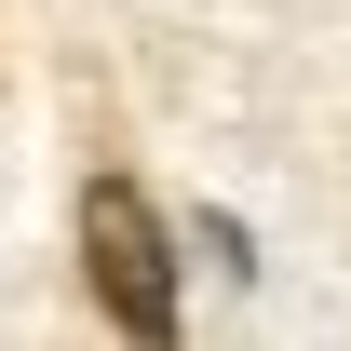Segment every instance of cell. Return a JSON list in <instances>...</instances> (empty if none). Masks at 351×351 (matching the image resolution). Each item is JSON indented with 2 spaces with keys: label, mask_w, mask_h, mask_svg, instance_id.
Here are the masks:
<instances>
[{
  "label": "cell",
  "mask_w": 351,
  "mask_h": 351,
  "mask_svg": "<svg viewBox=\"0 0 351 351\" xmlns=\"http://www.w3.org/2000/svg\"><path fill=\"white\" fill-rule=\"evenodd\" d=\"M82 284H95V311L122 338H149V351L176 338V230H162V203L135 176H95L82 189Z\"/></svg>",
  "instance_id": "cell-1"
},
{
  "label": "cell",
  "mask_w": 351,
  "mask_h": 351,
  "mask_svg": "<svg viewBox=\"0 0 351 351\" xmlns=\"http://www.w3.org/2000/svg\"><path fill=\"white\" fill-rule=\"evenodd\" d=\"M203 257H217L230 284H257V243H243V217H203Z\"/></svg>",
  "instance_id": "cell-2"
}]
</instances>
